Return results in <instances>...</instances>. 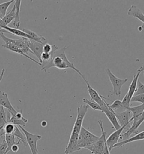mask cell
I'll return each instance as SVG.
<instances>
[{"label": "cell", "instance_id": "16", "mask_svg": "<svg viewBox=\"0 0 144 154\" xmlns=\"http://www.w3.org/2000/svg\"><path fill=\"white\" fill-rule=\"evenodd\" d=\"M144 140V131H141L139 133H137L136 135L134 136L133 137H131L128 138V140L124 141H122V142H119L116 145H114L113 147L114 148H117V147H122L124 145H127L129 143L132 142H135V141H137V140Z\"/></svg>", "mask_w": 144, "mask_h": 154}, {"label": "cell", "instance_id": "12", "mask_svg": "<svg viewBox=\"0 0 144 154\" xmlns=\"http://www.w3.org/2000/svg\"><path fill=\"white\" fill-rule=\"evenodd\" d=\"M0 106L7 109L11 115H15L18 112L11 103L7 93L2 91H0Z\"/></svg>", "mask_w": 144, "mask_h": 154}, {"label": "cell", "instance_id": "19", "mask_svg": "<svg viewBox=\"0 0 144 154\" xmlns=\"http://www.w3.org/2000/svg\"><path fill=\"white\" fill-rule=\"evenodd\" d=\"M141 73V72H140L139 71H137V73L134 76V77L133 78V80L130 83L129 89L127 92V94H128L130 98H132V97L134 95L135 91H136L137 82L139 80V78Z\"/></svg>", "mask_w": 144, "mask_h": 154}, {"label": "cell", "instance_id": "27", "mask_svg": "<svg viewBox=\"0 0 144 154\" xmlns=\"http://www.w3.org/2000/svg\"><path fill=\"white\" fill-rule=\"evenodd\" d=\"M83 102L87 104L88 107H90L91 108L94 109V110H96V111H100L102 112V109L101 106L99 104L96 103L94 102H92L90 100L86 99V98H84L83 99Z\"/></svg>", "mask_w": 144, "mask_h": 154}, {"label": "cell", "instance_id": "36", "mask_svg": "<svg viewBox=\"0 0 144 154\" xmlns=\"http://www.w3.org/2000/svg\"><path fill=\"white\" fill-rule=\"evenodd\" d=\"M14 152H17L19 151V147L18 145H14L11 148V150Z\"/></svg>", "mask_w": 144, "mask_h": 154}, {"label": "cell", "instance_id": "18", "mask_svg": "<svg viewBox=\"0 0 144 154\" xmlns=\"http://www.w3.org/2000/svg\"><path fill=\"white\" fill-rule=\"evenodd\" d=\"M5 140L6 142L8 147L4 154H8L9 151L11 150V148L14 145H19L20 142V141L19 140H16V138L13 134H6Z\"/></svg>", "mask_w": 144, "mask_h": 154}, {"label": "cell", "instance_id": "40", "mask_svg": "<svg viewBox=\"0 0 144 154\" xmlns=\"http://www.w3.org/2000/svg\"><path fill=\"white\" fill-rule=\"evenodd\" d=\"M141 28L142 29H144V24H143V25H142V26L141 27Z\"/></svg>", "mask_w": 144, "mask_h": 154}, {"label": "cell", "instance_id": "38", "mask_svg": "<svg viewBox=\"0 0 144 154\" xmlns=\"http://www.w3.org/2000/svg\"><path fill=\"white\" fill-rule=\"evenodd\" d=\"M137 71H139L140 72H142L144 71V66H141V67H140L137 69Z\"/></svg>", "mask_w": 144, "mask_h": 154}, {"label": "cell", "instance_id": "32", "mask_svg": "<svg viewBox=\"0 0 144 154\" xmlns=\"http://www.w3.org/2000/svg\"><path fill=\"white\" fill-rule=\"evenodd\" d=\"M140 102L142 104L144 103V94H140V95H134L131 100H130V103L131 102Z\"/></svg>", "mask_w": 144, "mask_h": 154}, {"label": "cell", "instance_id": "20", "mask_svg": "<svg viewBox=\"0 0 144 154\" xmlns=\"http://www.w3.org/2000/svg\"><path fill=\"white\" fill-rule=\"evenodd\" d=\"M4 30H6V31H8V33H10L12 35L17 36L21 37L22 38H26L29 39V40H31L32 38L29 36L28 35H27V33H26L25 32H23L22 30H20L19 29H16V28H14L9 27L8 26H6L4 28Z\"/></svg>", "mask_w": 144, "mask_h": 154}, {"label": "cell", "instance_id": "3", "mask_svg": "<svg viewBox=\"0 0 144 154\" xmlns=\"http://www.w3.org/2000/svg\"><path fill=\"white\" fill-rule=\"evenodd\" d=\"M88 106L87 104L81 105L77 108V115L76 120L74 122L73 128L72 129L70 137L79 138L81 128L83 127V122L86 115L88 111Z\"/></svg>", "mask_w": 144, "mask_h": 154}, {"label": "cell", "instance_id": "35", "mask_svg": "<svg viewBox=\"0 0 144 154\" xmlns=\"http://www.w3.org/2000/svg\"><path fill=\"white\" fill-rule=\"evenodd\" d=\"M103 154H110V151H109V150L108 149L106 143V144L105 145V147H104V149L103 152Z\"/></svg>", "mask_w": 144, "mask_h": 154}, {"label": "cell", "instance_id": "22", "mask_svg": "<svg viewBox=\"0 0 144 154\" xmlns=\"http://www.w3.org/2000/svg\"><path fill=\"white\" fill-rule=\"evenodd\" d=\"M128 110L130 112L133 113L132 117L133 119H137L140 118L144 111V103L139 105L135 107H130Z\"/></svg>", "mask_w": 144, "mask_h": 154}, {"label": "cell", "instance_id": "8", "mask_svg": "<svg viewBox=\"0 0 144 154\" xmlns=\"http://www.w3.org/2000/svg\"><path fill=\"white\" fill-rule=\"evenodd\" d=\"M115 115L121 127H124L123 133L127 131L130 128L132 124V118H130V112L128 109H126L121 112H115Z\"/></svg>", "mask_w": 144, "mask_h": 154}, {"label": "cell", "instance_id": "28", "mask_svg": "<svg viewBox=\"0 0 144 154\" xmlns=\"http://www.w3.org/2000/svg\"><path fill=\"white\" fill-rule=\"evenodd\" d=\"M130 98L128 94L127 93L123 100H122V108L125 109H128L130 107Z\"/></svg>", "mask_w": 144, "mask_h": 154}, {"label": "cell", "instance_id": "34", "mask_svg": "<svg viewBox=\"0 0 144 154\" xmlns=\"http://www.w3.org/2000/svg\"><path fill=\"white\" fill-rule=\"evenodd\" d=\"M7 143L6 140H2V143H0V154H4L7 149Z\"/></svg>", "mask_w": 144, "mask_h": 154}, {"label": "cell", "instance_id": "5", "mask_svg": "<svg viewBox=\"0 0 144 154\" xmlns=\"http://www.w3.org/2000/svg\"><path fill=\"white\" fill-rule=\"evenodd\" d=\"M0 37L2 38V39L4 41H7L11 42L12 44L16 46L20 50L22 51V53L24 54L28 55L29 53H32V51L29 49V45L30 40L26 38H21L18 40L15 39H11L9 37L6 36L3 32H0Z\"/></svg>", "mask_w": 144, "mask_h": 154}, {"label": "cell", "instance_id": "14", "mask_svg": "<svg viewBox=\"0 0 144 154\" xmlns=\"http://www.w3.org/2000/svg\"><path fill=\"white\" fill-rule=\"evenodd\" d=\"M4 44L2 45V46H3L4 48H6V49H8V50H11V51H13V52H15V53H16L19 54L21 55H22V56H24V57H25L26 58H27L28 59L31 60L32 61H33V62L36 63L37 64H38L39 66H42V64H41L39 62H37L36 60L33 59V58H32V57H31L29 56V55L24 54L22 53V50H20L15 45L13 44H12L11 42L7 41H4Z\"/></svg>", "mask_w": 144, "mask_h": 154}, {"label": "cell", "instance_id": "41", "mask_svg": "<svg viewBox=\"0 0 144 154\" xmlns=\"http://www.w3.org/2000/svg\"><path fill=\"white\" fill-rule=\"evenodd\" d=\"M0 107H1V106H0Z\"/></svg>", "mask_w": 144, "mask_h": 154}, {"label": "cell", "instance_id": "25", "mask_svg": "<svg viewBox=\"0 0 144 154\" xmlns=\"http://www.w3.org/2000/svg\"><path fill=\"white\" fill-rule=\"evenodd\" d=\"M15 1L11 0L5 2L0 4V18L2 19L6 15V12L9 6L14 2Z\"/></svg>", "mask_w": 144, "mask_h": 154}, {"label": "cell", "instance_id": "6", "mask_svg": "<svg viewBox=\"0 0 144 154\" xmlns=\"http://www.w3.org/2000/svg\"><path fill=\"white\" fill-rule=\"evenodd\" d=\"M106 72L108 74L110 82L112 84L114 93L117 97L121 95V89L122 86L126 84L128 80V78L120 79L115 76L109 68L106 69Z\"/></svg>", "mask_w": 144, "mask_h": 154}, {"label": "cell", "instance_id": "11", "mask_svg": "<svg viewBox=\"0 0 144 154\" xmlns=\"http://www.w3.org/2000/svg\"><path fill=\"white\" fill-rule=\"evenodd\" d=\"M124 128H125L124 127H121L118 130L114 131L110 136H109V137L106 139V143L109 151H111L113 149L114 146L119 142V138L121 136L122 133L123 131Z\"/></svg>", "mask_w": 144, "mask_h": 154}, {"label": "cell", "instance_id": "21", "mask_svg": "<svg viewBox=\"0 0 144 154\" xmlns=\"http://www.w3.org/2000/svg\"><path fill=\"white\" fill-rule=\"evenodd\" d=\"M15 11H16V5L14 4L12 9L10 10L9 13L6 14L4 17L2 19V22L4 26V27L6 26H8V24L14 20V19L15 18Z\"/></svg>", "mask_w": 144, "mask_h": 154}, {"label": "cell", "instance_id": "23", "mask_svg": "<svg viewBox=\"0 0 144 154\" xmlns=\"http://www.w3.org/2000/svg\"><path fill=\"white\" fill-rule=\"evenodd\" d=\"M13 134L15 136V137L16 138V140H18L22 142L25 147L27 146V143L26 136L24 135V133L21 131V129L18 126L15 127V129L14 131V133Z\"/></svg>", "mask_w": 144, "mask_h": 154}, {"label": "cell", "instance_id": "17", "mask_svg": "<svg viewBox=\"0 0 144 154\" xmlns=\"http://www.w3.org/2000/svg\"><path fill=\"white\" fill-rule=\"evenodd\" d=\"M22 1L16 0L15 1V4L16 5V11H15V18L13 21V26L14 28L19 29L20 27V8H21Z\"/></svg>", "mask_w": 144, "mask_h": 154}, {"label": "cell", "instance_id": "4", "mask_svg": "<svg viewBox=\"0 0 144 154\" xmlns=\"http://www.w3.org/2000/svg\"><path fill=\"white\" fill-rule=\"evenodd\" d=\"M98 124L101 130V136L99 137V140L94 144L87 149L92 154H103L105 145L106 144L107 133L105 131L104 128L103 120H100L98 121Z\"/></svg>", "mask_w": 144, "mask_h": 154}, {"label": "cell", "instance_id": "29", "mask_svg": "<svg viewBox=\"0 0 144 154\" xmlns=\"http://www.w3.org/2000/svg\"><path fill=\"white\" fill-rule=\"evenodd\" d=\"M15 125L11 123H8L4 127V130L6 134H13L15 129Z\"/></svg>", "mask_w": 144, "mask_h": 154}, {"label": "cell", "instance_id": "13", "mask_svg": "<svg viewBox=\"0 0 144 154\" xmlns=\"http://www.w3.org/2000/svg\"><path fill=\"white\" fill-rule=\"evenodd\" d=\"M45 44H41L37 41L30 40L29 48L32 51V53L35 55L38 59L39 62L41 64L42 62L41 60V55L43 53V47Z\"/></svg>", "mask_w": 144, "mask_h": 154}, {"label": "cell", "instance_id": "15", "mask_svg": "<svg viewBox=\"0 0 144 154\" xmlns=\"http://www.w3.org/2000/svg\"><path fill=\"white\" fill-rule=\"evenodd\" d=\"M128 15L139 20L144 24V13L137 6L135 5H131L129 9L128 10Z\"/></svg>", "mask_w": 144, "mask_h": 154}, {"label": "cell", "instance_id": "33", "mask_svg": "<svg viewBox=\"0 0 144 154\" xmlns=\"http://www.w3.org/2000/svg\"><path fill=\"white\" fill-rule=\"evenodd\" d=\"M53 49H54V45H51L48 43H46V44H45L43 47V52L50 53L52 51Z\"/></svg>", "mask_w": 144, "mask_h": 154}, {"label": "cell", "instance_id": "30", "mask_svg": "<svg viewBox=\"0 0 144 154\" xmlns=\"http://www.w3.org/2000/svg\"><path fill=\"white\" fill-rule=\"evenodd\" d=\"M109 107L114 111H115V110H116V109L122 108V101L118 100H116L113 101L112 104H109Z\"/></svg>", "mask_w": 144, "mask_h": 154}, {"label": "cell", "instance_id": "1", "mask_svg": "<svg viewBox=\"0 0 144 154\" xmlns=\"http://www.w3.org/2000/svg\"><path fill=\"white\" fill-rule=\"evenodd\" d=\"M68 48V46H65L63 48L57 50L52 56L51 60L48 63L45 64L42 66L41 70L45 72H47L48 69L52 67H56L59 69H72L74 70L77 73H78L82 79L84 80L86 78L85 76L82 74L80 71L77 69L74 66L73 64L71 63L65 54L66 49Z\"/></svg>", "mask_w": 144, "mask_h": 154}, {"label": "cell", "instance_id": "39", "mask_svg": "<svg viewBox=\"0 0 144 154\" xmlns=\"http://www.w3.org/2000/svg\"><path fill=\"white\" fill-rule=\"evenodd\" d=\"M0 32H3V33H4V32H8V31H6V30H4V29H3V28H2L1 27H0Z\"/></svg>", "mask_w": 144, "mask_h": 154}, {"label": "cell", "instance_id": "31", "mask_svg": "<svg viewBox=\"0 0 144 154\" xmlns=\"http://www.w3.org/2000/svg\"><path fill=\"white\" fill-rule=\"evenodd\" d=\"M138 86L137 87L136 91H135L134 95H140L144 94V84L140 82L139 79L138 80Z\"/></svg>", "mask_w": 144, "mask_h": 154}, {"label": "cell", "instance_id": "2", "mask_svg": "<svg viewBox=\"0 0 144 154\" xmlns=\"http://www.w3.org/2000/svg\"><path fill=\"white\" fill-rule=\"evenodd\" d=\"M99 137L95 136L85 128L82 127L79 135L78 145V147L82 149H87L88 147L94 144L99 140Z\"/></svg>", "mask_w": 144, "mask_h": 154}, {"label": "cell", "instance_id": "26", "mask_svg": "<svg viewBox=\"0 0 144 154\" xmlns=\"http://www.w3.org/2000/svg\"><path fill=\"white\" fill-rule=\"evenodd\" d=\"M28 122V120H24L21 119H18L17 118H15L13 115H11V118L9 121V123H11L15 126H22V127H25L26 125V124Z\"/></svg>", "mask_w": 144, "mask_h": 154}, {"label": "cell", "instance_id": "10", "mask_svg": "<svg viewBox=\"0 0 144 154\" xmlns=\"http://www.w3.org/2000/svg\"><path fill=\"white\" fill-rule=\"evenodd\" d=\"M101 107L102 109V112L106 115L109 120L112 123L113 128L116 131L120 129L121 127L117 120V118L115 115V111H114L109 107V103L106 102L105 104Z\"/></svg>", "mask_w": 144, "mask_h": 154}, {"label": "cell", "instance_id": "37", "mask_svg": "<svg viewBox=\"0 0 144 154\" xmlns=\"http://www.w3.org/2000/svg\"><path fill=\"white\" fill-rule=\"evenodd\" d=\"M47 125V122L46 121H42L41 122V125L43 127H46Z\"/></svg>", "mask_w": 144, "mask_h": 154}, {"label": "cell", "instance_id": "24", "mask_svg": "<svg viewBox=\"0 0 144 154\" xmlns=\"http://www.w3.org/2000/svg\"><path fill=\"white\" fill-rule=\"evenodd\" d=\"M8 124V112L4 110V107H0V129L4 128Z\"/></svg>", "mask_w": 144, "mask_h": 154}, {"label": "cell", "instance_id": "7", "mask_svg": "<svg viewBox=\"0 0 144 154\" xmlns=\"http://www.w3.org/2000/svg\"><path fill=\"white\" fill-rule=\"evenodd\" d=\"M24 133L26 137L27 145L29 146L32 154H38V150L37 148V142L42 138V136L38 134H33L27 131L22 126H18Z\"/></svg>", "mask_w": 144, "mask_h": 154}, {"label": "cell", "instance_id": "9", "mask_svg": "<svg viewBox=\"0 0 144 154\" xmlns=\"http://www.w3.org/2000/svg\"><path fill=\"white\" fill-rule=\"evenodd\" d=\"M84 80L87 84L88 93L90 95L91 100H93L94 102L99 104L101 107L104 106L106 103V101L105 100H109L108 98H106L103 96L99 94L97 91L94 89L92 87H91V86L90 85L89 82H88L86 79H84Z\"/></svg>", "mask_w": 144, "mask_h": 154}]
</instances>
